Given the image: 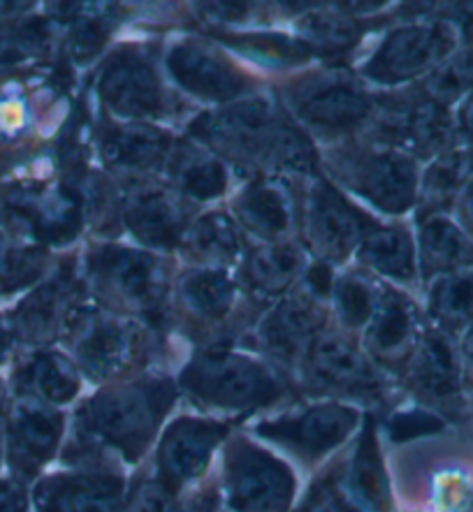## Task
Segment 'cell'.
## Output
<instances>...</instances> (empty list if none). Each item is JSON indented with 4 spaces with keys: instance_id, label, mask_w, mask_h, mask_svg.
<instances>
[{
    "instance_id": "cell-17",
    "label": "cell",
    "mask_w": 473,
    "mask_h": 512,
    "mask_svg": "<svg viewBox=\"0 0 473 512\" xmlns=\"http://www.w3.org/2000/svg\"><path fill=\"white\" fill-rule=\"evenodd\" d=\"M420 267L427 276H448L473 267V241L443 214L420 221Z\"/></svg>"
},
{
    "instance_id": "cell-33",
    "label": "cell",
    "mask_w": 473,
    "mask_h": 512,
    "mask_svg": "<svg viewBox=\"0 0 473 512\" xmlns=\"http://www.w3.org/2000/svg\"><path fill=\"white\" fill-rule=\"evenodd\" d=\"M429 311L448 327L473 323V269L439 276L429 292Z\"/></svg>"
},
{
    "instance_id": "cell-34",
    "label": "cell",
    "mask_w": 473,
    "mask_h": 512,
    "mask_svg": "<svg viewBox=\"0 0 473 512\" xmlns=\"http://www.w3.org/2000/svg\"><path fill=\"white\" fill-rule=\"evenodd\" d=\"M473 91V47L462 54L450 56L446 63L432 72L427 82V98L439 102L441 107H448L450 102L462 98L464 93Z\"/></svg>"
},
{
    "instance_id": "cell-28",
    "label": "cell",
    "mask_w": 473,
    "mask_h": 512,
    "mask_svg": "<svg viewBox=\"0 0 473 512\" xmlns=\"http://www.w3.org/2000/svg\"><path fill=\"white\" fill-rule=\"evenodd\" d=\"M181 299L195 316L218 320L228 316L237 302V285L223 269L205 267L186 274L181 281Z\"/></svg>"
},
{
    "instance_id": "cell-25",
    "label": "cell",
    "mask_w": 473,
    "mask_h": 512,
    "mask_svg": "<svg viewBox=\"0 0 473 512\" xmlns=\"http://www.w3.org/2000/svg\"><path fill=\"white\" fill-rule=\"evenodd\" d=\"M360 258L374 272L395 281H411L416 276V246L402 228H378L360 244Z\"/></svg>"
},
{
    "instance_id": "cell-24",
    "label": "cell",
    "mask_w": 473,
    "mask_h": 512,
    "mask_svg": "<svg viewBox=\"0 0 473 512\" xmlns=\"http://www.w3.org/2000/svg\"><path fill=\"white\" fill-rule=\"evenodd\" d=\"M61 424L42 408H21L10 429V457L21 471H31L54 450Z\"/></svg>"
},
{
    "instance_id": "cell-13",
    "label": "cell",
    "mask_w": 473,
    "mask_h": 512,
    "mask_svg": "<svg viewBox=\"0 0 473 512\" xmlns=\"http://www.w3.org/2000/svg\"><path fill=\"white\" fill-rule=\"evenodd\" d=\"M75 309L65 323L77 334V350L86 369L109 371L126 360L133 350L135 332L119 318L105 316L98 309Z\"/></svg>"
},
{
    "instance_id": "cell-11",
    "label": "cell",
    "mask_w": 473,
    "mask_h": 512,
    "mask_svg": "<svg viewBox=\"0 0 473 512\" xmlns=\"http://www.w3.org/2000/svg\"><path fill=\"white\" fill-rule=\"evenodd\" d=\"M385 140L413 153H436L448 144L453 133L448 109L427 95L409 98L390 107L381 119Z\"/></svg>"
},
{
    "instance_id": "cell-9",
    "label": "cell",
    "mask_w": 473,
    "mask_h": 512,
    "mask_svg": "<svg viewBox=\"0 0 473 512\" xmlns=\"http://www.w3.org/2000/svg\"><path fill=\"white\" fill-rule=\"evenodd\" d=\"M165 63L174 82L195 98L232 102L249 89V82L235 65L225 61L214 49L195 45V42L172 47Z\"/></svg>"
},
{
    "instance_id": "cell-12",
    "label": "cell",
    "mask_w": 473,
    "mask_h": 512,
    "mask_svg": "<svg viewBox=\"0 0 473 512\" xmlns=\"http://www.w3.org/2000/svg\"><path fill=\"white\" fill-rule=\"evenodd\" d=\"M160 387H130L126 392L112 394L93 408L91 422L121 448L147 441L154 429L160 408H163Z\"/></svg>"
},
{
    "instance_id": "cell-48",
    "label": "cell",
    "mask_w": 473,
    "mask_h": 512,
    "mask_svg": "<svg viewBox=\"0 0 473 512\" xmlns=\"http://www.w3.org/2000/svg\"><path fill=\"white\" fill-rule=\"evenodd\" d=\"M464 353H467V357L473 362V327L469 329L467 336H464Z\"/></svg>"
},
{
    "instance_id": "cell-2",
    "label": "cell",
    "mask_w": 473,
    "mask_h": 512,
    "mask_svg": "<svg viewBox=\"0 0 473 512\" xmlns=\"http://www.w3.org/2000/svg\"><path fill=\"white\" fill-rule=\"evenodd\" d=\"M86 274L109 302L140 311H156L165 299V267L154 253L123 246L96 248Z\"/></svg>"
},
{
    "instance_id": "cell-5",
    "label": "cell",
    "mask_w": 473,
    "mask_h": 512,
    "mask_svg": "<svg viewBox=\"0 0 473 512\" xmlns=\"http://www.w3.org/2000/svg\"><path fill=\"white\" fill-rule=\"evenodd\" d=\"M369 218L360 214L325 179L309 186L302 202V230L311 251L327 262H339L353 253L369 234Z\"/></svg>"
},
{
    "instance_id": "cell-39",
    "label": "cell",
    "mask_w": 473,
    "mask_h": 512,
    "mask_svg": "<svg viewBox=\"0 0 473 512\" xmlns=\"http://www.w3.org/2000/svg\"><path fill=\"white\" fill-rule=\"evenodd\" d=\"M109 28L105 19L96 12H82V17L75 21L70 33V54L77 63L91 61L93 56L103 49Z\"/></svg>"
},
{
    "instance_id": "cell-29",
    "label": "cell",
    "mask_w": 473,
    "mask_h": 512,
    "mask_svg": "<svg viewBox=\"0 0 473 512\" xmlns=\"http://www.w3.org/2000/svg\"><path fill=\"white\" fill-rule=\"evenodd\" d=\"M351 424V413L334 406H325L307 413L300 420L274 424L272 434L279 438H290V441L302 445L307 452H320L332 448L334 443H339L346 431L351 429Z\"/></svg>"
},
{
    "instance_id": "cell-4",
    "label": "cell",
    "mask_w": 473,
    "mask_h": 512,
    "mask_svg": "<svg viewBox=\"0 0 473 512\" xmlns=\"http://www.w3.org/2000/svg\"><path fill=\"white\" fill-rule=\"evenodd\" d=\"M339 179L383 214H404L418 197V167L399 149L358 151L339 160Z\"/></svg>"
},
{
    "instance_id": "cell-8",
    "label": "cell",
    "mask_w": 473,
    "mask_h": 512,
    "mask_svg": "<svg viewBox=\"0 0 473 512\" xmlns=\"http://www.w3.org/2000/svg\"><path fill=\"white\" fill-rule=\"evenodd\" d=\"M295 116L318 133H351L371 114V98L360 84L341 77H316L290 93Z\"/></svg>"
},
{
    "instance_id": "cell-37",
    "label": "cell",
    "mask_w": 473,
    "mask_h": 512,
    "mask_svg": "<svg viewBox=\"0 0 473 512\" xmlns=\"http://www.w3.org/2000/svg\"><path fill=\"white\" fill-rule=\"evenodd\" d=\"M49 40L47 24L40 19L0 26V68L14 65L45 49Z\"/></svg>"
},
{
    "instance_id": "cell-26",
    "label": "cell",
    "mask_w": 473,
    "mask_h": 512,
    "mask_svg": "<svg viewBox=\"0 0 473 512\" xmlns=\"http://www.w3.org/2000/svg\"><path fill=\"white\" fill-rule=\"evenodd\" d=\"M184 244L191 248L195 258L207 265L221 269V265L237 260L242 253V237H239V225L223 211H209L198 218L186 232Z\"/></svg>"
},
{
    "instance_id": "cell-32",
    "label": "cell",
    "mask_w": 473,
    "mask_h": 512,
    "mask_svg": "<svg viewBox=\"0 0 473 512\" xmlns=\"http://www.w3.org/2000/svg\"><path fill=\"white\" fill-rule=\"evenodd\" d=\"M473 170V158L467 151H450L436 158V163L429 167L425 179H422V195H425L427 207L436 209L446 207L450 200L460 195V190L467 188Z\"/></svg>"
},
{
    "instance_id": "cell-30",
    "label": "cell",
    "mask_w": 473,
    "mask_h": 512,
    "mask_svg": "<svg viewBox=\"0 0 473 512\" xmlns=\"http://www.w3.org/2000/svg\"><path fill=\"white\" fill-rule=\"evenodd\" d=\"M216 40H221L223 45L232 47L239 54H244L251 61L272 65V68H288V65H300L309 61L316 54L304 40L288 38L283 33H237L228 35L221 33L216 35Z\"/></svg>"
},
{
    "instance_id": "cell-23",
    "label": "cell",
    "mask_w": 473,
    "mask_h": 512,
    "mask_svg": "<svg viewBox=\"0 0 473 512\" xmlns=\"http://www.w3.org/2000/svg\"><path fill=\"white\" fill-rule=\"evenodd\" d=\"M77 302L72 299V285L68 279L58 276V279L40 285L33 290L24 302H21L19 311L14 313V327L19 329L26 339H42L52 329L68 320L72 306Z\"/></svg>"
},
{
    "instance_id": "cell-36",
    "label": "cell",
    "mask_w": 473,
    "mask_h": 512,
    "mask_svg": "<svg viewBox=\"0 0 473 512\" xmlns=\"http://www.w3.org/2000/svg\"><path fill=\"white\" fill-rule=\"evenodd\" d=\"M334 309L348 327L369 325L376 306V290L362 276H344L332 288Z\"/></svg>"
},
{
    "instance_id": "cell-7",
    "label": "cell",
    "mask_w": 473,
    "mask_h": 512,
    "mask_svg": "<svg viewBox=\"0 0 473 512\" xmlns=\"http://www.w3.org/2000/svg\"><path fill=\"white\" fill-rule=\"evenodd\" d=\"M193 394L218 406H251L272 399L276 383L269 373L242 357L207 355L184 373Z\"/></svg>"
},
{
    "instance_id": "cell-42",
    "label": "cell",
    "mask_w": 473,
    "mask_h": 512,
    "mask_svg": "<svg viewBox=\"0 0 473 512\" xmlns=\"http://www.w3.org/2000/svg\"><path fill=\"white\" fill-rule=\"evenodd\" d=\"M26 503L17 487L0 485V512H24Z\"/></svg>"
},
{
    "instance_id": "cell-16",
    "label": "cell",
    "mask_w": 473,
    "mask_h": 512,
    "mask_svg": "<svg viewBox=\"0 0 473 512\" xmlns=\"http://www.w3.org/2000/svg\"><path fill=\"white\" fill-rule=\"evenodd\" d=\"M232 496L237 506L249 512H279L290 496L286 468L260 452H246L232 468Z\"/></svg>"
},
{
    "instance_id": "cell-20",
    "label": "cell",
    "mask_w": 473,
    "mask_h": 512,
    "mask_svg": "<svg viewBox=\"0 0 473 512\" xmlns=\"http://www.w3.org/2000/svg\"><path fill=\"white\" fill-rule=\"evenodd\" d=\"M416 334V306L402 292L376 290V306L369 320V343L378 355L395 357L411 346Z\"/></svg>"
},
{
    "instance_id": "cell-31",
    "label": "cell",
    "mask_w": 473,
    "mask_h": 512,
    "mask_svg": "<svg viewBox=\"0 0 473 512\" xmlns=\"http://www.w3.org/2000/svg\"><path fill=\"white\" fill-rule=\"evenodd\" d=\"M418 383L436 399H450L460 390V369L455 353L443 336H429L420 348Z\"/></svg>"
},
{
    "instance_id": "cell-15",
    "label": "cell",
    "mask_w": 473,
    "mask_h": 512,
    "mask_svg": "<svg viewBox=\"0 0 473 512\" xmlns=\"http://www.w3.org/2000/svg\"><path fill=\"white\" fill-rule=\"evenodd\" d=\"M237 221L265 244H279L295 225V204L286 186L276 179H258L235 202Z\"/></svg>"
},
{
    "instance_id": "cell-47",
    "label": "cell",
    "mask_w": 473,
    "mask_h": 512,
    "mask_svg": "<svg viewBox=\"0 0 473 512\" xmlns=\"http://www.w3.org/2000/svg\"><path fill=\"white\" fill-rule=\"evenodd\" d=\"M12 346V332L3 323H0V362L5 360Z\"/></svg>"
},
{
    "instance_id": "cell-40",
    "label": "cell",
    "mask_w": 473,
    "mask_h": 512,
    "mask_svg": "<svg viewBox=\"0 0 473 512\" xmlns=\"http://www.w3.org/2000/svg\"><path fill=\"white\" fill-rule=\"evenodd\" d=\"M436 427H439V424L432 418H427V415H406V418L402 415V418L395 422L392 431H395V436L399 438H409L413 434H420V431H432Z\"/></svg>"
},
{
    "instance_id": "cell-46",
    "label": "cell",
    "mask_w": 473,
    "mask_h": 512,
    "mask_svg": "<svg viewBox=\"0 0 473 512\" xmlns=\"http://www.w3.org/2000/svg\"><path fill=\"white\" fill-rule=\"evenodd\" d=\"M464 10L457 14V24H460L464 38H467L473 45V3L471 5H462Z\"/></svg>"
},
{
    "instance_id": "cell-35",
    "label": "cell",
    "mask_w": 473,
    "mask_h": 512,
    "mask_svg": "<svg viewBox=\"0 0 473 512\" xmlns=\"http://www.w3.org/2000/svg\"><path fill=\"white\" fill-rule=\"evenodd\" d=\"M26 385L49 401H65L77 390L75 373L58 355H38L26 369Z\"/></svg>"
},
{
    "instance_id": "cell-6",
    "label": "cell",
    "mask_w": 473,
    "mask_h": 512,
    "mask_svg": "<svg viewBox=\"0 0 473 512\" xmlns=\"http://www.w3.org/2000/svg\"><path fill=\"white\" fill-rule=\"evenodd\" d=\"M109 112L128 123H144L163 114L165 93L154 65L142 51L121 49L109 56L98 79Z\"/></svg>"
},
{
    "instance_id": "cell-3",
    "label": "cell",
    "mask_w": 473,
    "mask_h": 512,
    "mask_svg": "<svg viewBox=\"0 0 473 512\" xmlns=\"http://www.w3.org/2000/svg\"><path fill=\"white\" fill-rule=\"evenodd\" d=\"M455 31L448 24L395 28L365 63V77L376 84H406L434 72L453 56Z\"/></svg>"
},
{
    "instance_id": "cell-10",
    "label": "cell",
    "mask_w": 473,
    "mask_h": 512,
    "mask_svg": "<svg viewBox=\"0 0 473 512\" xmlns=\"http://www.w3.org/2000/svg\"><path fill=\"white\" fill-rule=\"evenodd\" d=\"M123 225L137 241L149 248H177L184 244L188 225L184 204L177 195L147 188L126 197Z\"/></svg>"
},
{
    "instance_id": "cell-14",
    "label": "cell",
    "mask_w": 473,
    "mask_h": 512,
    "mask_svg": "<svg viewBox=\"0 0 473 512\" xmlns=\"http://www.w3.org/2000/svg\"><path fill=\"white\" fill-rule=\"evenodd\" d=\"M172 142L158 128L147 123H126L103 137V160L109 170L126 177L163 170Z\"/></svg>"
},
{
    "instance_id": "cell-22",
    "label": "cell",
    "mask_w": 473,
    "mask_h": 512,
    "mask_svg": "<svg viewBox=\"0 0 473 512\" xmlns=\"http://www.w3.org/2000/svg\"><path fill=\"white\" fill-rule=\"evenodd\" d=\"M304 272V255L293 244H265L246 258V281L265 297H279Z\"/></svg>"
},
{
    "instance_id": "cell-27",
    "label": "cell",
    "mask_w": 473,
    "mask_h": 512,
    "mask_svg": "<svg viewBox=\"0 0 473 512\" xmlns=\"http://www.w3.org/2000/svg\"><path fill=\"white\" fill-rule=\"evenodd\" d=\"M221 429L205 422H181L170 431L163 448V462L167 473L184 480L200 473L205 466L209 450L218 441Z\"/></svg>"
},
{
    "instance_id": "cell-1",
    "label": "cell",
    "mask_w": 473,
    "mask_h": 512,
    "mask_svg": "<svg viewBox=\"0 0 473 512\" xmlns=\"http://www.w3.org/2000/svg\"><path fill=\"white\" fill-rule=\"evenodd\" d=\"M191 130L205 144L242 163L290 172L316 167L309 137L265 98L230 102L195 121Z\"/></svg>"
},
{
    "instance_id": "cell-43",
    "label": "cell",
    "mask_w": 473,
    "mask_h": 512,
    "mask_svg": "<svg viewBox=\"0 0 473 512\" xmlns=\"http://www.w3.org/2000/svg\"><path fill=\"white\" fill-rule=\"evenodd\" d=\"M209 10H205L211 17H216L218 21H237L246 14V5H237V3H218V5H207Z\"/></svg>"
},
{
    "instance_id": "cell-21",
    "label": "cell",
    "mask_w": 473,
    "mask_h": 512,
    "mask_svg": "<svg viewBox=\"0 0 473 512\" xmlns=\"http://www.w3.org/2000/svg\"><path fill=\"white\" fill-rule=\"evenodd\" d=\"M309 369L318 380L344 390H371L374 371L353 346L337 336L318 339L309 346Z\"/></svg>"
},
{
    "instance_id": "cell-19",
    "label": "cell",
    "mask_w": 473,
    "mask_h": 512,
    "mask_svg": "<svg viewBox=\"0 0 473 512\" xmlns=\"http://www.w3.org/2000/svg\"><path fill=\"white\" fill-rule=\"evenodd\" d=\"M323 323L318 306L309 297H288L260 325V339L279 355H290L302 346H311Z\"/></svg>"
},
{
    "instance_id": "cell-38",
    "label": "cell",
    "mask_w": 473,
    "mask_h": 512,
    "mask_svg": "<svg viewBox=\"0 0 473 512\" xmlns=\"http://www.w3.org/2000/svg\"><path fill=\"white\" fill-rule=\"evenodd\" d=\"M304 33L309 35L307 45L311 49H323V51H341L355 45L360 38L358 24H353L351 19L339 17V14H311V17L302 24Z\"/></svg>"
},
{
    "instance_id": "cell-44",
    "label": "cell",
    "mask_w": 473,
    "mask_h": 512,
    "mask_svg": "<svg viewBox=\"0 0 473 512\" xmlns=\"http://www.w3.org/2000/svg\"><path fill=\"white\" fill-rule=\"evenodd\" d=\"M460 211L464 218V225L467 230L473 234V179L467 184V188L462 190V202H460Z\"/></svg>"
},
{
    "instance_id": "cell-41",
    "label": "cell",
    "mask_w": 473,
    "mask_h": 512,
    "mask_svg": "<svg viewBox=\"0 0 473 512\" xmlns=\"http://www.w3.org/2000/svg\"><path fill=\"white\" fill-rule=\"evenodd\" d=\"M309 285L314 295H330L332 292V274L325 265H318L314 269H309Z\"/></svg>"
},
{
    "instance_id": "cell-18",
    "label": "cell",
    "mask_w": 473,
    "mask_h": 512,
    "mask_svg": "<svg viewBox=\"0 0 473 512\" xmlns=\"http://www.w3.org/2000/svg\"><path fill=\"white\" fill-rule=\"evenodd\" d=\"M163 170L181 195L200 202L221 197L228 188V172L221 160L191 142L172 144Z\"/></svg>"
},
{
    "instance_id": "cell-45",
    "label": "cell",
    "mask_w": 473,
    "mask_h": 512,
    "mask_svg": "<svg viewBox=\"0 0 473 512\" xmlns=\"http://www.w3.org/2000/svg\"><path fill=\"white\" fill-rule=\"evenodd\" d=\"M460 128L473 137V91L464 98L462 107H460Z\"/></svg>"
}]
</instances>
